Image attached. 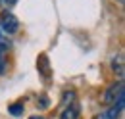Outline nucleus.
<instances>
[{"instance_id": "nucleus-1", "label": "nucleus", "mask_w": 125, "mask_h": 119, "mask_svg": "<svg viewBox=\"0 0 125 119\" xmlns=\"http://www.w3.org/2000/svg\"><path fill=\"white\" fill-rule=\"evenodd\" d=\"M125 87H123V81H119V83H114L112 87H108L106 90V94H104V102L108 106H115V108H119V109H123L125 106Z\"/></svg>"}, {"instance_id": "nucleus-2", "label": "nucleus", "mask_w": 125, "mask_h": 119, "mask_svg": "<svg viewBox=\"0 0 125 119\" xmlns=\"http://www.w3.org/2000/svg\"><path fill=\"white\" fill-rule=\"evenodd\" d=\"M0 31H2L6 37H10V35L17 33V31H19V19H17L12 12L4 10L2 15H0Z\"/></svg>"}, {"instance_id": "nucleus-3", "label": "nucleus", "mask_w": 125, "mask_h": 119, "mask_svg": "<svg viewBox=\"0 0 125 119\" xmlns=\"http://www.w3.org/2000/svg\"><path fill=\"white\" fill-rule=\"evenodd\" d=\"M112 69H114V73L119 77V81H123V75H125V58H123V54H117L115 58L112 60Z\"/></svg>"}, {"instance_id": "nucleus-4", "label": "nucleus", "mask_w": 125, "mask_h": 119, "mask_svg": "<svg viewBox=\"0 0 125 119\" xmlns=\"http://www.w3.org/2000/svg\"><path fill=\"white\" fill-rule=\"evenodd\" d=\"M37 67H39V71H41V75H42L44 79H50V63H48V56L46 54H41V56H39Z\"/></svg>"}, {"instance_id": "nucleus-5", "label": "nucleus", "mask_w": 125, "mask_h": 119, "mask_svg": "<svg viewBox=\"0 0 125 119\" xmlns=\"http://www.w3.org/2000/svg\"><path fill=\"white\" fill-rule=\"evenodd\" d=\"M79 104L77 102H73V104H69L67 108H63L62 115H60V119H77L79 117Z\"/></svg>"}, {"instance_id": "nucleus-6", "label": "nucleus", "mask_w": 125, "mask_h": 119, "mask_svg": "<svg viewBox=\"0 0 125 119\" xmlns=\"http://www.w3.org/2000/svg\"><path fill=\"white\" fill-rule=\"evenodd\" d=\"M119 113H121V109H119V108L110 106L108 109L100 111V113H98V115H94L93 119H117V117H119Z\"/></svg>"}, {"instance_id": "nucleus-7", "label": "nucleus", "mask_w": 125, "mask_h": 119, "mask_svg": "<svg viewBox=\"0 0 125 119\" xmlns=\"http://www.w3.org/2000/svg\"><path fill=\"white\" fill-rule=\"evenodd\" d=\"M75 98H77V94H75L73 90L63 92V96H62V106H63V108H67L69 104H73V102H75Z\"/></svg>"}, {"instance_id": "nucleus-8", "label": "nucleus", "mask_w": 125, "mask_h": 119, "mask_svg": "<svg viewBox=\"0 0 125 119\" xmlns=\"http://www.w3.org/2000/svg\"><path fill=\"white\" fill-rule=\"evenodd\" d=\"M10 46H12L10 39H8V37H6V35H4L2 31H0V50H2V52H6V50H8Z\"/></svg>"}, {"instance_id": "nucleus-9", "label": "nucleus", "mask_w": 125, "mask_h": 119, "mask_svg": "<svg viewBox=\"0 0 125 119\" xmlns=\"http://www.w3.org/2000/svg\"><path fill=\"white\" fill-rule=\"evenodd\" d=\"M8 111H10L12 115H21V113H23V102H21V104L10 106V108H8Z\"/></svg>"}, {"instance_id": "nucleus-10", "label": "nucleus", "mask_w": 125, "mask_h": 119, "mask_svg": "<svg viewBox=\"0 0 125 119\" xmlns=\"http://www.w3.org/2000/svg\"><path fill=\"white\" fill-rule=\"evenodd\" d=\"M6 67H8V63H6V56H4V52L0 50V75L6 73Z\"/></svg>"}, {"instance_id": "nucleus-11", "label": "nucleus", "mask_w": 125, "mask_h": 119, "mask_svg": "<svg viewBox=\"0 0 125 119\" xmlns=\"http://www.w3.org/2000/svg\"><path fill=\"white\" fill-rule=\"evenodd\" d=\"M16 2H17V0H0V6L6 8V10H10L12 6H16Z\"/></svg>"}, {"instance_id": "nucleus-12", "label": "nucleus", "mask_w": 125, "mask_h": 119, "mask_svg": "<svg viewBox=\"0 0 125 119\" xmlns=\"http://www.w3.org/2000/svg\"><path fill=\"white\" fill-rule=\"evenodd\" d=\"M41 108H42V109H44V108H48V96H44V94H42V96H41Z\"/></svg>"}, {"instance_id": "nucleus-13", "label": "nucleus", "mask_w": 125, "mask_h": 119, "mask_svg": "<svg viewBox=\"0 0 125 119\" xmlns=\"http://www.w3.org/2000/svg\"><path fill=\"white\" fill-rule=\"evenodd\" d=\"M29 119H44V117H41V115H35V117H29Z\"/></svg>"}]
</instances>
